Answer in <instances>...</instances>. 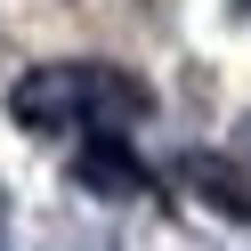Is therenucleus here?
I'll list each match as a JSON object with an SVG mask.
<instances>
[{
	"label": "nucleus",
	"instance_id": "obj_1",
	"mask_svg": "<svg viewBox=\"0 0 251 251\" xmlns=\"http://www.w3.org/2000/svg\"><path fill=\"white\" fill-rule=\"evenodd\" d=\"M8 114L33 138H81V146H98V138H130L154 114V89L138 73H122V65H98V57H57V65L17 73Z\"/></svg>",
	"mask_w": 251,
	"mask_h": 251
},
{
	"label": "nucleus",
	"instance_id": "obj_3",
	"mask_svg": "<svg viewBox=\"0 0 251 251\" xmlns=\"http://www.w3.org/2000/svg\"><path fill=\"white\" fill-rule=\"evenodd\" d=\"M235 8H251V0H235Z\"/></svg>",
	"mask_w": 251,
	"mask_h": 251
},
{
	"label": "nucleus",
	"instance_id": "obj_2",
	"mask_svg": "<svg viewBox=\"0 0 251 251\" xmlns=\"http://www.w3.org/2000/svg\"><path fill=\"white\" fill-rule=\"evenodd\" d=\"M243 146H251V122H243Z\"/></svg>",
	"mask_w": 251,
	"mask_h": 251
}]
</instances>
